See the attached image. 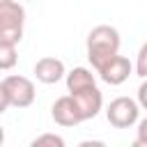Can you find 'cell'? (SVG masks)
Listing matches in <instances>:
<instances>
[{
  "label": "cell",
  "instance_id": "cell-1",
  "mask_svg": "<svg viewBox=\"0 0 147 147\" xmlns=\"http://www.w3.org/2000/svg\"><path fill=\"white\" fill-rule=\"evenodd\" d=\"M119 32L113 25H96L87 34V60L94 71H99L108 60H113L119 53Z\"/></svg>",
  "mask_w": 147,
  "mask_h": 147
},
{
  "label": "cell",
  "instance_id": "cell-2",
  "mask_svg": "<svg viewBox=\"0 0 147 147\" xmlns=\"http://www.w3.org/2000/svg\"><path fill=\"white\" fill-rule=\"evenodd\" d=\"M25 7L18 0H0V41L16 44L23 39Z\"/></svg>",
  "mask_w": 147,
  "mask_h": 147
},
{
  "label": "cell",
  "instance_id": "cell-3",
  "mask_svg": "<svg viewBox=\"0 0 147 147\" xmlns=\"http://www.w3.org/2000/svg\"><path fill=\"white\" fill-rule=\"evenodd\" d=\"M106 119L115 129H131L140 119V103L131 96H117L108 103Z\"/></svg>",
  "mask_w": 147,
  "mask_h": 147
},
{
  "label": "cell",
  "instance_id": "cell-4",
  "mask_svg": "<svg viewBox=\"0 0 147 147\" xmlns=\"http://www.w3.org/2000/svg\"><path fill=\"white\" fill-rule=\"evenodd\" d=\"M2 87L7 92L9 106H14V108H28V106L34 103L37 90H34V83L30 78L18 76V74H11V76L2 78Z\"/></svg>",
  "mask_w": 147,
  "mask_h": 147
},
{
  "label": "cell",
  "instance_id": "cell-5",
  "mask_svg": "<svg viewBox=\"0 0 147 147\" xmlns=\"http://www.w3.org/2000/svg\"><path fill=\"white\" fill-rule=\"evenodd\" d=\"M51 115H53L55 124H60V126H78L80 122H85L83 113H80V108H78V103L71 94H64V96L55 99V103L51 108Z\"/></svg>",
  "mask_w": 147,
  "mask_h": 147
},
{
  "label": "cell",
  "instance_id": "cell-6",
  "mask_svg": "<svg viewBox=\"0 0 147 147\" xmlns=\"http://www.w3.org/2000/svg\"><path fill=\"white\" fill-rule=\"evenodd\" d=\"M99 78L103 80V83H108V85H122L124 80H129V76L133 74V64L129 62V57H124V55H115L113 60H108L99 71Z\"/></svg>",
  "mask_w": 147,
  "mask_h": 147
},
{
  "label": "cell",
  "instance_id": "cell-7",
  "mask_svg": "<svg viewBox=\"0 0 147 147\" xmlns=\"http://www.w3.org/2000/svg\"><path fill=\"white\" fill-rule=\"evenodd\" d=\"M69 94L76 99V103H78V108L83 113V119L96 117L99 110L103 108V94H101V90L96 85H87V87L76 90V92H69Z\"/></svg>",
  "mask_w": 147,
  "mask_h": 147
},
{
  "label": "cell",
  "instance_id": "cell-8",
  "mask_svg": "<svg viewBox=\"0 0 147 147\" xmlns=\"http://www.w3.org/2000/svg\"><path fill=\"white\" fill-rule=\"evenodd\" d=\"M64 76H67L64 62L57 60V57L46 55V57H39V60L34 62V78H37L39 83H44V85H53V83L62 80Z\"/></svg>",
  "mask_w": 147,
  "mask_h": 147
},
{
  "label": "cell",
  "instance_id": "cell-9",
  "mask_svg": "<svg viewBox=\"0 0 147 147\" xmlns=\"http://www.w3.org/2000/svg\"><path fill=\"white\" fill-rule=\"evenodd\" d=\"M64 78H67V90H69V92L83 90V87H87V85H96V78H94V74H92L87 67H74Z\"/></svg>",
  "mask_w": 147,
  "mask_h": 147
},
{
  "label": "cell",
  "instance_id": "cell-10",
  "mask_svg": "<svg viewBox=\"0 0 147 147\" xmlns=\"http://www.w3.org/2000/svg\"><path fill=\"white\" fill-rule=\"evenodd\" d=\"M18 62V53H16V44H5L0 41V69H14Z\"/></svg>",
  "mask_w": 147,
  "mask_h": 147
},
{
  "label": "cell",
  "instance_id": "cell-11",
  "mask_svg": "<svg viewBox=\"0 0 147 147\" xmlns=\"http://www.w3.org/2000/svg\"><path fill=\"white\" fill-rule=\"evenodd\" d=\"M44 145H51V147H64V138L62 136H55V133H41L32 140V147H44Z\"/></svg>",
  "mask_w": 147,
  "mask_h": 147
},
{
  "label": "cell",
  "instance_id": "cell-12",
  "mask_svg": "<svg viewBox=\"0 0 147 147\" xmlns=\"http://www.w3.org/2000/svg\"><path fill=\"white\" fill-rule=\"evenodd\" d=\"M136 76L147 78V41H142V46L136 55Z\"/></svg>",
  "mask_w": 147,
  "mask_h": 147
},
{
  "label": "cell",
  "instance_id": "cell-13",
  "mask_svg": "<svg viewBox=\"0 0 147 147\" xmlns=\"http://www.w3.org/2000/svg\"><path fill=\"white\" fill-rule=\"evenodd\" d=\"M133 147H147V117L138 119V129H136Z\"/></svg>",
  "mask_w": 147,
  "mask_h": 147
},
{
  "label": "cell",
  "instance_id": "cell-14",
  "mask_svg": "<svg viewBox=\"0 0 147 147\" xmlns=\"http://www.w3.org/2000/svg\"><path fill=\"white\" fill-rule=\"evenodd\" d=\"M138 103L142 110H147V78H142V83L138 87Z\"/></svg>",
  "mask_w": 147,
  "mask_h": 147
},
{
  "label": "cell",
  "instance_id": "cell-15",
  "mask_svg": "<svg viewBox=\"0 0 147 147\" xmlns=\"http://www.w3.org/2000/svg\"><path fill=\"white\" fill-rule=\"evenodd\" d=\"M7 108H9V99H7V92H5L2 80H0V115H2V113H7Z\"/></svg>",
  "mask_w": 147,
  "mask_h": 147
},
{
  "label": "cell",
  "instance_id": "cell-16",
  "mask_svg": "<svg viewBox=\"0 0 147 147\" xmlns=\"http://www.w3.org/2000/svg\"><path fill=\"white\" fill-rule=\"evenodd\" d=\"M2 142H5V129L0 126V145H2Z\"/></svg>",
  "mask_w": 147,
  "mask_h": 147
}]
</instances>
